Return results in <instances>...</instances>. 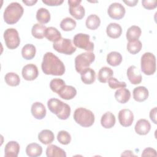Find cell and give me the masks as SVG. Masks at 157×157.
<instances>
[{
	"instance_id": "ba28073f",
	"label": "cell",
	"mask_w": 157,
	"mask_h": 157,
	"mask_svg": "<svg viewBox=\"0 0 157 157\" xmlns=\"http://www.w3.org/2000/svg\"><path fill=\"white\" fill-rule=\"evenodd\" d=\"M53 48L60 53L65 55H72L76 51V47L74 46L69 39L61 38L53 44Z\"/></svg>"
},
{
	"instance_id": "d6a6232c",
	"label": "cell",
	"mask_w": 157,
	"mask_h": 157,
	"mask_svg": "<svg viewBox=\"0 0 157 157\" xmlns=\"http://www.w3.org/2000/svg\"><path fill=\"white\" fill-rule=\"evenodd\" d=\"M36 19L40 23H47L50 20V13L47 9L41 7L37 11Z\"/></svg>"
},
{
	"instance_id": "ee69618b",
	"label": "cell",
	"mask_w": 157,
	"mask_h": 157,
	"mask_svg": "<svg viewBox=\"0 0 157 157\" xmlns=\"http://www.w3.org/2000/svg\"><path fill=\"white\" fill-rule=\"evenodd\" d=\"M150 118L151 120L155 123L156 124V107H154L150 112Z\"/></svg>"
},
{
	"instance_id": "52a82bcc",
	"label": "cell",
	"mask_w": 157,
	"mask_h": 157,
	"mask_svg": "<svg viewBox=\"0 0 157 157\" xmlns=\"http://www.w3.org/2000/svg\"><path fill=\"white\" fill-rule=\"evenodd\" d=\"M4 39L6 47L13 50L17 48L20 43L18 33L15 28H7L4 33Z\"/></svg>"
},
{
	"instance_id": "7c38bea8",
	"label": "cell",
	"mask_w": 157,
	"mask_h": 157,
	"mask_svg": "<svg viewBox=\"0 0 157 157\" xmlns=\"http://www.w3.org/2000/svg\"><path fill=\"white\" fill-rule=\"evenodd\" d=\"M118 120L121 126L124 127L130 126L134 121V114L130 109H121L118 112Z\"/></svg>"
},
{
	"instance_id": "bcb514c9",
	"label": "cell",
	"mask_w": 157,
	"mask_h": 157,
	"mask_svg": "<svg viewBox=\"0 0 157 157\" xmlns=\"http://www.w3.org/2000/svg\"><path fill=\"white\" fill-rule=\"evenodd\" d=\"M22 2L28 6H33L34 4H35L37 2V0H35V1L34 0H31V1L23 0Z\"/></svg>"
},
{
	"instance_id": "8d00e7d4",
	"label": "cell",
	"mask_w": 157,
	"mask_h": 157,
	"mask_svg": "<svg viewBox=\"0 0 157 157\" xmlns=\"http://www.w3.org/2000/svg\"><path fill=\"white\" fill-rule=\"evenodd\" d=\"M142 47V44L139 40H134L128 42L126 45V48L128 51L132 54L135 55L139 53Z\"/></svg>"
},
{
	"instance_id": "60d3db41",
	"label": "cell",
	"mask_w": 157,
	"mask_h": 157,
	"mask_svg": "<svg viewBox=\"0 0 157 157\" xmlns=\"http://www.w3.org/2000/svg\"><path fill=\"white\" fill-rule=\"evenodd\" d=\"M142 4L144 8L148 10L154 9L157 6L156 0H142Z\"/></svg>"
},
{
	"instance_id": "8fae6325",
	"label": "cell",
	"mask_w": 157,
	"mask_h": 157,
	"mask_svg": "<svg viewBox=\"0 0 157 157\" xmlns=\"http://www.w3.org/2000/svg\"><path fill=\"white\" fill-rule=\"evenodd\" d=\"M107 13L111 18L120 20L124 16L126 10L121 4L119 2H113L109 6Z\"/></svg>"
},
{
	"instance_id": "74e56055",
	"label": "cell",
	"mask_w": 157,
	"mask_h": 157,
	"mask_svg": "<svg viewBox=\"0 0 157 157\" xmlns=\"http://www.w3.org/2000/svg\"><path fill=\"white\" fill-rule=\"evenodd\" d=\"M65 82L61 78H54L50 82V88L55 93H58V91L65 85Z\"/></svg>"
},
{
	"instance_id": "83f0119b",
	"label": "cell",
	"mask_w": 157,
	"mask_h": 157,
	"mask_svg": "<svg viewBox=\"0 0 157 157\" xmlns=\"http://www.w3.org/2000/svg\"><path fill=\"white\" fill-rule=\"evenodd\" d=\"M141 29L139 26L132 25L130 26L126 31V39L129 42L134 40H138L141 35Z\"/></svg>"
},
{
	"instance_id": "4fadbf2b",
	"label": "cell",
	"mask_w": 157,
	"mask_h": 157,
	"mask_svg": "<svg viewBox=\"0 0 157 157\" xmlns=\"http://www.w3.org/2000/svg\"><path fill=\"white\" fill-rule=\"evenodd\" d=\"M21 74L25 80L28 81L34 80L39 75L37 67L34 64H26L23 67Z\"/></svg>"
},
{
	"instance_id": "277c9868",
	"label": "cell",
	"mask_w": 157,
	"mask_h": 157,
	"mask_svg": "<svg viewBox=\"0 0 157 157\" xmlns=\"http://www.w3.org/2000/svg\"><path fill=\"white\" fill-rule=\"evenodd\" d=\"M74 119L77 123L83 127H90L94 122V115L88 109L83 107H79L75 110Z\"/></svg>"
},
{
	"instance_id": "f546056e",
	"label": "cell",
	"mask_w": 157,
	"mask_h": 157,
	"mask_svg": "<svg viewBox=\"0 0 157 157\" xmlns=\"http://www.w3.org/2000/svg\"><path fill=\"white\" fill-rule=\"evenodd\" d=\"M36 49L34 45L31 44H26L21 49V55L25 59H32L36 55Z\"/></svg>"
},
{
	"instance_id": "e0dca14e",
	"label": "cell",
	"mask_w": 157,
	"mask_h": 157,
	"mask_svg": "<svg viewBox=\"0 0 157 157\" xmlns=\"http://www.w3.org/2000/svg\"><path fill=\"white\" fill-rule=\"evenodd\" d=\"M135 131L139 135L147 134L151 129V124L150 122L146 119H140L136 123Z\"/></svg>"
},
{
	"instance_id": "1f68e13d",
	"label": "cell",
	"mask_w": 157,
	"mask_h": 157,
	"mask_svg": "<svg viewBox=\"0 0 157 157\" xmlns=\"http://www.w3.org/2000/svg\"><path fill=\"white\" fill-rule=\"evenodd\" d=\"M101 24L100 18L96 14H91L90 15L85 22V25L87 28L91 30L96 29Z\"/></svg>"
},
{
	"instance_id": "ac0fdd59",
	"label": "cell",
	"mask_w": 157,
	"mask_h": 157,
	"mask_svg": "<svg viewBox=\"0 0 157 157\" xmlns=\"http://www.w3.org/2000/svg\"><path fill=\"white\" fill-rule=\"evenodd\" d=\"M57 94L63 99L70 100L76 96L77 90L72 86L65 85Z\"/></svg>"
},
{
	"instance_id": "6da1fadb",
	"label": "cell",
	"mask_w": 157,
	"mask_h": 157,
	"mask_svg": "<svg viewBox=\"0 0 157 157\" xmlns=\"http://www.w3.org/2000/svg\"><path fill=\"white\" fill-rule=\"evenodd\" d=\"M41 68L46 75L61 76L65 72L64 63L52 52H47L44 54Z\"/></svg>"
},
{
	"instance_id": "d4e9b609",
	"label": "cell",
	"mask_w": 157,
	"mask_h": 157,
	"mask_svg": "<svg viewBox=\"0 0 157 157\" xmlns=\"http://www.w3.org/2000/svg\"><path fill=\"white\" fill-rule=\"evenodd\" d=\"M47 157H66V153L64 150L55 145H49L46 149Z\"/></svg>"
},
{
	"instance_id": "f1b7e54d",
	"label": "cell",
	"mask_w": 157,
	"mask_h": 157,
	"mask_svg": "<svg viewBox=\"0 0 157 157\" xmlns=\"http://www.w3.org/2000/svg\"><path fill=\"white\" fill-rule=\"evenodd\" d=\"M45 37L48 40L54 43L61 38V33L56 28L50 26L47 28Z\"/></svg>"
},
{
	"instance_id": "836d02e7",
	"label": "cell",
	"mask_w": 157,
	"mask_h": 157,
	"mask_svg": "<svg viewBox=\"0 0 157 157\" xmlns=\"http://www.w3.org/2000/svg\"><path fill=\"white\" fill-rule=\"evenodd\" d=\"M46 29L47 28L45 26L39 23H36L32 27L31 34L35 38L42 39L45 36Z\"/></svg>"
},
{
	"instance_id": "2e32d148",
	"label": "cell",
	"mask_w": 157,
	"mask_h": 157,
	"mask_svg": "<svg viewBox=\"0 0 157 157\" xmlns=\"http://www.w3.org/2000/svg\"><path fill=\"white\" fill-rule=\"evenodd\" d=\"M19 151V144L16 141H9L5 146L4 156L6 157H17Z\"/></svg>"
},
{
	"instance_id": "7a4b0ae2",
	"label": "cell",
	"mask_w": 157,
	"mask_h": 157,
	"mask_svg": "<svg viewBox=\"0 0 157 157\" xmlns=\"http://www.w3.org/2000/svg\"><path fill=\"white\" fill-rule=\"evenodd\" d=\"M47 106L51 112L61 120L67 119L71 114L70 106L59 99L51 98L47 102Z\"/></svg>"
},
{
	"instance_id": "7402d4cb",
	"label": "cell",
	"mask_w": 157,
	"mask_h": 157,
	"mask_svg": "<svg viewBox=\"0 0 157 157\" xmlns=\"http://www.w3.org/2000/svg\"><path fill=\"white\" fill-rule=\"evenodd\" d=\"M116 119L115 115L110 112H107L101 117V123L105 129L112 128L115 124Z\"/></svg>"
},
{
	"instance_id": "d6986e66",
	"label": "cell",
	"mask_w": 157,
	"mask_h": 157,
	"mask_svg": "<svg viewBox=\"0 0 157 157\" xmlns=\"http://www.w3.org/2000/svg\"><path fill=\"white\" fill-rule=\"evenodd\" d=\"M133 98L137 102H143L145 101L149 95L147 88L143 86L136 87L133 90Z\"/></svg>"
},
{
	"instance_id": "ab89813d",
	"label": "cell",
	"mask_w": 157,
	"mask_h": 157,
	"mask_svg": "<svg viewBox=\"0 0 157 157\" xmlns=\"http://www.w3.org/2000/svg\"><path fill=\"white\" fill-rule=\"evenodd\" d=\"M109 86L112 89H117L121 88H126V83L124 82H120L114 77H111L108 80Z\"/></svg>"
},
{
	"instance_id": "8992f818",
	"label": "cell",
	"mask_w": 157,
	"mask_h": 157,
	"mask_svg": "<svg viewBox=\"0 0 157 157\" xmlns=\"http://www.w3.org/2000/svg\"><path fill=\"white\" fill-rule=\"evenodd\" d=\"M95 59V55L93 52H87L79 54L75 58V68L77 72L81 73L84 69L91 64Z\"/></svg>"
},
{
	"instance_id": "f6af8a7d",
	"label": "cell",
	"mask_w": 157,
	"mask_h": 157,
	"mask_svg": "<svg viewBox=\"0 0 157 157\" xmlns=\"http://www.w3.org/2000/svg\"><path fill=\"white\" fill-rule=\"evenodd\" d=\"M123 2L128 6L134 7L138 2V0H133V1H123Z\"/></svg>"
},
{
	"instance_id": "5bb4252c",
	"label": "cell",
	"mask_w": 157,
	"mask_h": 157,
	"mask_svg": "<svg viewBox=\"0 0 157 157\" xmlns=\"http://www.w3.org/2000/svg\"><path fill=\"white\" fill-rule=\"evenodd\" d=\"M126 74L128 80L132 84L137 85L142 82V75L136 66L133 65L129 66L127 69Z\"/></svg>"
},
{
	"instance_id": "30bf717a",
	"label": "cell",
	"mask_w": 157,
	"mask_h": 157,
	"mask_svg": "<svg viewBox=\"0 0 157 157\" xmlns=\"http://www.w3.org/2000/svg\"><path fill=\"white\" fill-rule=\"evenodd\" d=\"M69 6V13L77 20H81L83 18L85 13V8L80 4V0H69L67 1Z\"/></svg>"
},
{
	"instance_id": "7bdbcfd3",
	"label": "cell",
	"mask_w": 157,
	"mask_h": 157,
	"mask_svg": "<svg viewBox=\"0 0 157 157\" xmlns=\"http://www.w3.org/2000/svg\"><path fill=\"white\" fill-rule=\"evenodd\" d=\"M42 1L43 3L50 6H59L64 2L63 0H42Z\"/></svg>"
},
{
	"instance_id": "9a60e30c",
	"label": "cell",
	"mask_w": 157,
	"mask_h": 157,
	"mask_svg": "<svg viewBox=\"0 0 157 157\" xmlns=\"http://www.w3.org/2000/svg\"><path fill=\"white\" fill-rule=\"evenodd\" d=\"M31 112L33 116L37 120L43 119L47 113L44 105L40 102H35L32 104Z\"/></svg>"
},
{
	"instance_id": "44dd1931",
	"label": "cell",
	"mask_w": 157,
	"mask_h": 157,
	"mask_svg": "<svg viewBox=\"0 0 157 157\" xmlns=\"http://www.w3.org/2000/svg\"><path fill=\"white\" fill-rule=\"evenodd\" d=\"M80 74L82 81L86 85L92 84L96 80V72L90 67H87L84 69Z\"/></svg>"
},
{
	"instance_id": "603a6c76",
	"label": "cell",
	"mask_w": 157,
	"mask_h": 157,
	"mask_svg": "<svg viewBox=\"0 0 157 157\" xmlns=\"http://www.w3.org/2000/svg\"><path fill=\"white\" fill-rule=\"evenodd\" d=\"M39 140L44 145L50 144L55 139L53 132L49 129L42 130L38 134Z\"/></svg>"
},
{
	"instance_id": "5b68a950",
	"label": "cell",
	"mask_w": 157,
	"mask_h": 157,
	"mask_svg": "<svg viewBox=\"0 0 157 157\" xmlns=\"http://www.w3.org/2000/svg\"><path fill=\"white\" fill-rule=\"evenodd\" d=\"M140 67L141 71L145 75H153L156 71L155 56L150 52L144 53L141 57Z\"/></svg>"
},
{
	"instance_id": "3957f363",
	"label": "cell",
	"mask_w": 157,
	"mask_h": 157,
	"mask_svg": "<svg viewBox=\"0 0 157 157\" xmlns=\"http://www.w3.org/2000/svg\"><path fill=\"white\" fill-rule=\"evenodd\" d=\"M24 9L21 5L17 2L10 3L5 9L3 17L4 21L9 25H13L18 21L22 17Z\"/></svg>"
},
{
	"instance_id": "484cf974",
	"label": "cell",
	"mask_w": 157,
	"mask_h": 157,
	"mask_svg": "<svg viewBox=\"0 0 157 157\" xmlns=\"http://www.w3.org/2000/svg\"><path fill=\"white\" fill-rule=\"evenodd\" d=\"M26 153L29 157L39 156L42 153V147L36 143L29 144L26 148Z\"/></svg>"
},
{
	"instance_id": "7dc6e473",
	"label": "cell",
	"mask_w": 157,
	"mask_h": 157,
	"mask_svg": "<svg viewBox=\"0 0 157 157\" xmlns=\"http://www.w3.org/2000/svg\"><path fill=\"white\" fill-rule=\"evenodd\" d=\"M121 156H135L131 151L130 150H125L123 153L121 154Z\"/></svg>"
},
{
	"instance_id": "e575fe53",
	"label": "cell",
	"mask_w": 157,
	"mask_h": 157,
	"mask_svg": "<svg viewBox=\"0 0 157 157\" xmlns=\"http://www.w3.org/2000/svg\"><path fill=\"white\" fill-rule=\"evenodd\" d=\"M4 80L6 83L11 86H16L20 84V78L15 72H8L6 74Z\"/></svg>"
},
{
	"instance_id": "4316f807",
	"label": "cell",
	"mask_w": 157,
	"mask_h": 157,
	"mask_svg": "<svg viewBox=\"0 0 157 157\" xmlns=\"http://www.w3.org/2000/svg\"><path fill=\"white\" fill-rule=\"evenodd\" d=\"M113 71L109 67H102L99 71L98 79L101 83H106L113 76Z\"/></svg>"
},
{
	"instance_id": "4dcf8cb0",
	"label": "cell",
	"mask_w": 157,
	"mask_h": 157,
	"mask_svg": "<svg viewBox=\"0 0 157 157\" xmlns=\"http://www.w3.org/2000/svg\"><path fill=\"white\" fill-rule=\"evenodd\" d=\"M122 61V56L118 52H111L107 55V62L112 66H118Z\"/></svg>"
},
{
	"instance_id": "f35d334b",
	"label": "cell",
	"mask_w": 157,
	"mask_h": 157,
	"mask_svg": "<svg viewBox=\"0 0 157 157\" xmlns=\"http://www.w3.org/2000/svg\"><path fill=\"white\" fill-rule=\"evenodd\" d=\"M57 140L63 145H67L71 141V136L66 131H60L57 134Z\"/></svg>"
},
{
	"instance_id": "d590c367",
	"label": "cell",
	"mask_w": 157,
	"mask_h": 157,
	"mask_svg": "<svg viewBox=\"0 0 157 157\" xmlns=\"http://www.w3.org/2000/svg\"><path fill=\"white\" fill-rule=\"evenodd\" d=\"M76 21L70 17H66L63 19L60 23V27L64 31L73 30L76 27Z\"/></svg>"
},
{
	"instance_id": "ffe728a7",
	"label": "cell",
	"mask_w": 157,
	"mask_h": 157,
	"mask_svg": "<svg viewBox=\"0 0 157 157\" xmlns=\"http://www.w3.org/2000/svg\"><path fill=\"white\" fill-rule=\"evenodd\" d=\"M106 33L109 37L113 39H117L121 35L122 28L118 23H110L106 28Z\"/></svg>"
},
{
	"instance_id": "cb8c5ba5",
	"label": "cell",
	"mask_w": 157,
	"mask_h": 157,
	"mask_svg": "<svg viewBox=\"0 0 157 157\" xmlns=\"http://www.w3.org/2000/svg\"><path fill=\"white\" fill-rule=\"evenodd\" d=\"M114 96L118 102L125 104L131 98V93L129 90L125 88H121L115 91Z\"/></svg>"
},
{
	"instance_id": "9c48e42d",
	"label": "cell",
	"mask_w": 157,
	"mask_h": 157,
	"mask_svg": "<svg viewBox=\"0 0 157 157\" xmlns=\"http://www.w3.org/2000/svg\"><path fill=\"white\" fill-rule=\"evenodd\" d=\"M90 37L88 34L78 33L74 37L73 43L77 47L92 52L94 50V44L90 40Z\"/></svg>"
},
{
	"instance_id": "b9f144b4",
	"label": "cell",
	"mask_w": 157,
	"mask_h": 157,
	"mask_svg": "<svg viewBox=\"0 0 157 157\" xmlns=\"http://www.w3.org/2000/svg\"><path fill=\"white\" fill-rule=\"evenodd\" d=\"M142 156H156V151L154 148L148 147L144 150Z\"/></svg>"
}]
</instances>
